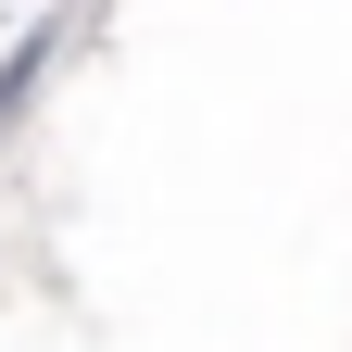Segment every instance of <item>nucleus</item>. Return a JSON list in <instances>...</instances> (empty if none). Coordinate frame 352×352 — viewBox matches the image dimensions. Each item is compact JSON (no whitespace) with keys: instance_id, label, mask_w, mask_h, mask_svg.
Returning <instances> with one entry per match:
<instances>
[]
</instances>
